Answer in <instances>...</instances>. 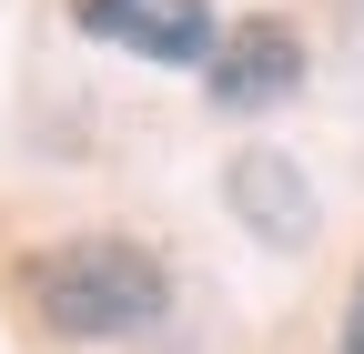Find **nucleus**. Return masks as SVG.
I'll list each match as a JSON object with an SVG mask.
<instances>
[{
	"instance_id": "f257e3e1",
	"label": "nucleus",
	"mask_w": 364,
	"mask_h": 354,
	"mask_svg": "<svg viewBox=\"0 0 364 354\" xmlns=\"http://www.w3.org/2000/svg\"><path fill=\"white\" fill-rule=\"evenodd\" d=\"M21 284H31V314L61 344H132L172 314V263L132 233H71L51 253H31Z\"/></svg>"
},
{
	"instance_id": "f03ea898",
	"label": "nucleus",
	"mask_w": 364,
	"mask_h": 354,
	"mask_svg": "<svg viewBox=\"0 0 364 354\" xmlns=\"http://www.w3.org/2000/svg\"><path fill=\"white\" fill-rule=\"evenodd\" d=\"M223 203H233V223L263 253H304L314 243V172L284 142H243L233 162H223Z\"/></svg>"
},
{
	"instance_id": "7ed1b4c3",
	"label": "nucleus",
	"mask_w": 364,
	"mask_h": 354,
	"mask_svg": "<svg viewBox=\"0 0 364 354\" xmlns=\"http://www.w3.org/2000/svg\"><path fill=\"white\" fill-rule=\"evenodd\" d=\"M203 92H213V112H273V102H294L304 92V31L273 21V11L233 21L223 51H213V71H203Z\"/></svg>"
},
{
	"instance_id": "20e7f679",
	"label": "nucleus",
	"mask_w": 364,
	"mask_h": 354,
	"mask_svg": "<svg viewBox=\"0 0 364 354\" xmlns=\"http://www.w3.org/2000/svg\"><path fill=\"white\" fill-rule=\"evenodd\" d=\"M223 31H233V21H223L213 0H142L132 31H122V51H142V61H162V71H213Z\"/></svg>"
},
{
	"instance_id": "39448f33",
	"label": "nucleus",
	"mask_w": 364,
	"mask_h": 354,
	"mask_svg": "<svg viewBox=\"0 0 364 354\" xmlns=\"http://www.w3.org/2000/svg\"><path fill=\"white\" fill-rule=\"evenodd\" d=\"M132 11H142V0H71V21H81L91 41H122V31H132Z\"/></svg>"
},
{
	"instance_id": "423d86ee",
	"label": "nucleus",
	"mask_w": 364,
	"mask_h": 354,
	"mask_svg": "<svg viewBox=\"0 0 364 354\" xmlns=\"http://www.w3.org/2000/svg\"><path fill=\"white\" fill-rule=\"evenodd\" d=\"M334 354H364V274H354V304H344V334H334Z\"/></svg>"
}]
</instances>
